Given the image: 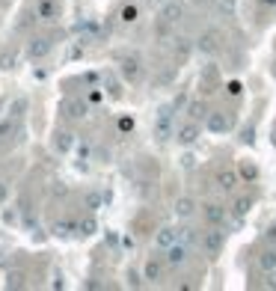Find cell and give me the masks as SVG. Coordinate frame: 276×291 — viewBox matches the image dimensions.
I'll return each instance as SVG.
<instances>
[{
    "label": "cell",
    "mask_w": 276,
    "mask_h": 291,
    "mask_svg": "<svg viewBox=\"0 0 276 291\" xmlns=\"http://www.w3.org/2000/svg\"><path fill=\"white\" fill-rule=\"evenodd\" d=\"M241 89H243V86L238 84V81H232V84H229V92H232L235 98H241Z\"/></svg>",
    "instance_id": "cell-38"
},
{
    "label": "cell",
    "mask_w": 276,
    "mask_h": 291,
    "mask_svg": "<svg viewBox=\"0 0 276 291\" xmlns=\"http://www.w3.org/2000/svg\"><path fill=\"white\" fill-rule=\"evenodd\" d=\"M51 45H53L51 36H33L30 45H27V57H30V60H42V57H48Z\"/></svg>",
    "instance_id": "cell-13"
},
{
    "label": "cell",
    "mask_w": 276,
    "mask_h": 291,
    "mask_svg": "<svg viewBox=\"0 0 276 291\" xmlns=\"http://www.w3.org/2000/svg\"><path fill=\"white\" fill-rule=\"evenodd\" d=\"M217 84H220V71H217V66H208V74H202V92L211 95Z\"/></svg>",
    "instance_id": "cell-20"
},
{
    "label": "cell",
    "mask_w": 276,
    "mask_h": 291,
    "mask_svg": "<svg viewBox=\"0 0 276 291\" xmlns=\"http://www.w3.org/2000/svg\"><path fill=\"white\" fill-rule=\"evenodd\" d=\"M12 63H15V54H3L0 57V69H12Z\"/></svg>",
    "instance_id": "cell-34"
},
{
    "label": "cell",
    "mask_w": 276,
    "mask_h": 291,
    "mask_svg": "<svg viewBox=\"0 0 276 291\" xmlns=\"http://www.w3.org/2000/svg\"><path fill=\"white\" fill-rule=\"evenodd\" d=\"M202 217H205L208 226H223V223L229 220V208L220 205V202H205V208H202Z\"/></svg>",
    "instance_id": "cell-9"
},
{
    "label": "cell",
    "mask_w": 276,
    "mask_h": 291,
    "mask_svg": "<svg viewBox=\"0 0 276 291\" xmlns=\"http://www.w3.org/2000/svg\"><path fill=\"white\" fill-rule=\"evenodd\" d=\"M193 3H199V6H211V3H217V0H193Z\"/></svg>",
    "instance_id": "cell-40"
},
{
    "label": "cell",
    "mask_w": 276,
    "mask_h": 291,
    "mask_svg": "<svg viewBox=\"0 0 276 291\" xmlns=\"http://www.w3.org/2000/svg\"><path fill=\"white\" fill-rule=\"evenodd\" d=\"M264 241H267L270 247H276V226H270V229L264 232Z\"/></svg>",
    "instance_id": "cell-36"
},
{
    "label": "cell",
    "mask_w": 276,
    "mask_h": 291,
    "mask_svg": "<svg viewBox=\"0 0 276 291\" xmlns=\"http://www.w3.org/2000/svg\"><path fill=\"white\" fill-rule=\"evenodd\" d=\"M214 181H217V188L223 190V193H232V190L241 184V175L232 170V167H220L217 175H214Z\"/></svg>",
    "instance_id": "cell-8"
},
{
    "label": "cell",
    "mask_w": 276,
    "mask_h": 291,
    "mask_svg": "<svg viewBox=\"0 0 276 291\" xmlns=\"http://www.w3.org/2000/svg\"><path fill=\"white\" fill-rule=\"evenodd\" d=\"M9 285H12V288H21V285H24V274H21V271H12V274H9Z\"/></svg>",
    "instance_id": "cell-30"
},
{
    "label": "cell",
    "mask_w": 276,
    "mask_h": 291,
    "mask_svg": "<svg viewBox=\"0 0 276 291\" xmlns=\"http://www.w3.org/2000/svg\"><path fill=\"white\" fill-rule=\"evenodd\" d=\"M250 208H253V193H241V196H235V199H232L229 211H232L235 217H246V214H250Z\"/></svg>",
    "instance_id": "cell-17"
},
{
    "label": "cell",
    "mask_w": 276,
    "mask_h": 291,
    "mask_svg": "<svg viewBox=\"0 0 276 291\" xmlns=\"http://www.w3.org/2000/svg\"><path fill=\"white\" fill-rule=\"evenodd\" d=\"M184 113H187L190 119H196V122H205L208 107H205V101H199V98H196V101H190V104H187V110H184Z\"/></svg>",
    "instance_id": "cell-22"
},
{
    "label": "cell",
    "mask_w": 276,
    "mask_h": 291,
    "mask_svg": "<svg viewBox=\"0 0 276 291\" xmlns=\"http://www.w3.org/2000/svg\"><path fill=\"white\" fill-rule=\"evenodd\" d=\"M220 48H223V36H220V30H205V33H199V39H196V51L205 54V57L220 54Z\"/></svg>",
    "instance_id": "cell-3"
},
{
    "label": "cell",
    "mask_w": 276,
    "mask_h": 291,
    "mask_svg": "<svg viewBox=\"0 0 276 291\" xmlns=\"http://www.w3.org/2000/svg\"><path fill=\"white\" fill-rule=\"evenodd\" d=\"M184 15V3L181 0H167L163 6H160V12H157V21H163V24H178Z\"/></svg>",
    "instance_id": "cell-6"
},
{
    "label": "cell",
    "mask_w": 276,
    "mask_h": 291,
    "mask_svg": "<svg viewBox=\"0 0 276 291\" xmlns=\"http://www.w3.org/2000/svg\"><path fill=\"white\" fill-rule=\"evenodd\" d=\"M229 128H232V116H229L226 110H208L205 131H211V134H226Z\"/></svg>",
    "instance_id": "cell-5"
},
{
    "label": "cell",
    "mask_w": 276,
    "mask_h": 291,
    "mask_svg": "<svg viewBox=\"0 0 276 291\" xmlns=\"http://www.w3.org/2000/svg\"><path fill=\"white\" fill-rule=\"evenodd\" d=\"M6 199H9V184H6V181L0 178V205H3Z\"/></svg>",
    "instance_id": "cell-35"
},
{
    "label": "cell",
    "mask_w": 276,
    "mask_h": 291,
    "mask_svg": "<svg viewBox=\"0 0 276 291\" xmlns=\"http://www.w3.org/2000/svg\"><path fill=\"white\" fill-rule=\"evenodd\" d=\"M199 247H202V253L205 256H220L226 247V232L220 229V226H211V229H205L202 235H199Z\"/></svg>",
    "instance_id": "cell-2"
},
{
    "label": "cell",
    "mask_w": 276,
    "mask_h": 291,
    "mask_svg": "<svg viewBox=\"0 0 276 291\" xmlns=\"http://www.w3.org/2000/svg\"><path fill=\"white\" fill-rule=\"evenodd\" d=\"M173 244H178V229L175 226H163L155 232V247L157 250H170Z\"/></svg>",
    "instance_id": "cell-14"
},
{
    "label": "cell",
    "mask_w": 276,
    "mask_h": 291,
    "mask_svg": "<svg viewBox=\"0 0 276 291\" xmlns=\"http://www.w3.org/2000/svg\"><path fill=\"white\" fill-rule=\"evenodd\" d=\"M196 211H199V205H196V199H193V196H178V199H175V214H178L181 220L196 217Z\"/></svg>",
    "instance_id": "cell-16"
},
{
    "label": "cell",
    "mask_w": 276,
    "mask_h": 291,
    "mask_svg": "<svg viewBox=\"0 0 276 291\" xmlns=\"http://www.w3.org/2000/svg\"><path fill=\"white\" fill-rule=\"evenodd\" d=\"M51 232L57 238H71V235H77V223L74 220H53Z\"/></svg>",
    "instance_id": "cell-19"
},
{
    "label": "cell",
    "mask_w": 276,
    "mask_h": 291,
    "mask_svg": "<svg viewBox=\"0 0 276 291\" xmlns=\"http://www.w3.org/2000/svg\"><path fill=\"white\" fill-rule=\"evenodd\" d=\"M199 229H193V226H184V229H178V241L181 244H187V247H193V244H199Z\"/></svg>",
    "instance_id": "cell-24"
},
{
    "label": "cell",
    "mask_w": 276,
    "mask_h": 291,
    "mask_svg": "<svg viewBox=\"0 0 276 291\" xmlns=\"http://www.w3.org/2000/svg\"><path fill=\"white\" fill-rule=\"evenodd\" d=\"M15 134V119H3L0 122V140H9Z\"/></svg>",
    "instance_id": "cell-27"
},
{
    "label": "cell",
    "mask_w": 276,
    "mask_h": 291,
    "mask_svg": "<svg viewBox=\"0 0 276 291\" xmlns=\"http://www.w3.org/2000/svg\"><path fill=\"white\" fill-rule=\"evenodd\" d=\"M273 143H276V128H273Z\"/></svg>",
    "instance_id": "cell-41"
},
{
    "label": "cell",
    "mask_w": 276,
    "mask_h": 291,
    "mask_svg": "<svg viewBox=\"0 0 276 291\" xmlns=\"http://www.w3.org/2000/svg\"><path fill=\"white\" fill-rule=\"evenodd\" d=\"M95 232H98L95 217H84V220H77V235H80V238H89V235H95Z\"/></svg>",
    "instance_id": "cell-23"
},
{
    "label": "cell",
    "mask_w": 276,
    "mask_h": 291,
    "mask_svg": "<svg viewBox=\"0 0 276 291\" xmlns=\"http://www.w3.org/2000/svg\"><path fill=\"white\" fill-rule=\"evenodd\" d=\"M119 71H122V77H125L128 84H137L140 77H143V60H140V57H134V54H131V57H125Z\"/></svg>",
    "instance_id": "cell-11"
},
{
    "label": "cell",
    "mask_w": 276,
    "mask_h": 291,
    "mask_svg": "<svg viewBox=\"0 0 276 291\" xmlns=\"http://www.w3.org/2000/svg\"><path fill=\"white\" fill-rule=\"evenodd\" d=\"M190 250H193V247L181 244V241L173 244V247L167 250V264H170V268H181V264H187V261H190Z\"/></svg>",
    "instance_id": "cell-12"
},
{
    "label": "cell",
    "mask_w": 276,
    "mask_h": 291,
    "mask_svg": "<svg viewBox=\"0 0 276 291\" xmlns=\"http://www.w3.org/2000/svg\"><path fill=\"white\" fill-rule=\"evenodd\" d=\"M60 15V3L57 0H39L36 3V18L39 21H57Z\"/></svg>",
    "instance_id": "cell-15"
},
{
    "label": "cell",
    "mask_w": 276,
    "mask_h": 291,
    "mask_svg": "<svg viewBox=\"0 0 276 291\" xmlns=\"http://www.w3.org/2000/svg\"><path fill=\"white\" fill-rule=\"evenodd\" d=\"M261 6H267V9H276V0H259Z\"/></svg>",
    "instance_id": "cell-39"
},
{
    "label": "cell",
    "mask_w": 276,
    "mask_h": 291,
    "mask_svg": "<svg viewBox=\"0 0 276 291\" xmlns=\"http://www.w3.org/2000/svg\"><path fill=\"white\" fill-rule=\"evenodd\" d=\"M187 54H190V39H175V57L184 60Z\"/></svg>",
    "instance_id": "cell-28"
},
{
    "label": "cell",
    "mask_w": 276,
    "mask_h": 291,
    "mask_svg": "<svg viewBox=\"0 0 276 291\" xmlns=\"http://www.w3.org/2000/svg\"><path fill=\"white\" fill-rule=\"evenodd\" d=\"M155 137H157V143H167L170 137H175V107L173 104H163V107L157 110Z\"/></svg>",
    "instance_id": "cell-1"
},
{
    "label": "cell",
    "mask_w": 276,
    "mask_h": 291,
    "mask_svg": "<svg viewBox=\"0 0 276 291\" xmlns=\"http://www.w3.org/2000/svg\"><path fill=\"white\" fill-rule=\"evenodd\" d=\"M71 146H74V134L66 131V128H60V131L53 134V149L60 154H66V152H71Z\"/></svg>",
    "instance_id": "cell-18"
},
{
    "label": "cell",
    "mask_w": 276,
    "mask_h": 291,
    "mask_svg": "<svg viewBox=\"0 0 276 291\" xmlns=\"http://www.w3.org/2000/svg\"><path fill=\"white\" fill-rule=\"evenodd\" d=\"M84 202H87V208H89V211H95V208L101 205V193H98V190H89Z\"/></svg>",
    "instance_id": "cell-29"
},
{
    "label": "cell",
    "mask_w": 276,
    "mask_h": 291,
    "mask_svg": "<svg viewBox=\"0 0 276 291\" xmlns=\"http://www.w3.org/2000/svg\"><path fill=\"white\" fill-rule=\"evenodd\" d=\"M137 18H140V9L134 6V3H125V6H122V12H119V21H122V24H134Z\"/></svg>",
    "instance_id": "cell-25"
},
{
    "label": "cell",
    "mask_w": 276,
    "mask_h": 291,
    "mask_svg": "<svg viewBox=\"0 0 276 291\" xmlns=\"http://www.w3.org/2000/svg\"><path fill=\"white\" fill-rule=\"evenodd\" d=\"M60 110H63V116H66V119H71V122L84 119V116L89 113V107H87V101H84V98H66V101L60 104Z\"/></svg>",
    "instance_id": "cell-7"
},
{
    "label": "cell",
    "mask_w": 276,
    "mask_h": 291,
    "mask_svg": "<svg viewBox=\"0 0 276 291\" xmlns=\"http://www.w3.org/2000/svg\"><path fill=\"white\" fill-rule=\"evenodd\" d=\"M241 175L246 178V181H256V175H259V167H256V164H250V161H243V164H241Z\"/></svg>",
    "instance_id": "cell-26"
},
{
    "label": "cell",
    "mask_w": 276,
    "mask_h": 291,
    "mask_svg": "<svg viewBox=\"0 0 276 291\" xmlns=\"http://www.w3.org/2000/svg\"><path fill=\"white\" fill-rule=\"evenodd\" d=\"M273 77H276V66H273Z\"/></svg>",
    "instance_id": "cell-42"
},
{
    "label": "cell",
    "mask_w": 276,
    "mask_h": 291,
    "mask_svg": "<svg viewBox=\"0 0 276 291\" xmlns=\"http://www.w3.org/2000/svg\"><path fill=\"white\" fill-rule=\"evenodd\" d=\"M181 167H184V170H193V167H196V157H193V154H184V157H181Z\"/></svg>",
    "instance_id": "cell-37"
},
{
    "label": "cell",
    "mask_w": 276,
    "mask_h": 291,
    "mask_svg": "<svg viewBox=\"0 0 276 291\" xmlns=\"http://www.w3.org/2000/svg\"><path fill=\"white\" fill-rule=\"evenodd\" d=\"M217 3H220V12H226V15L235 12V0H217Z\"/></svg>",
    "instance_id": "cell-33"
},
{
    "label": "cell",
    "mask_w": 276,
    "mask_h": 291,
    "mask_svg": "<svg viewBox=\"0 0 276 291\" xmlns=\"http://www.w3.org/2000/svg\"><path fill=\"white\" fill-rule=\"evenodd\" d=\"M259 268L264 271V274L276 271V247H267V250H264V253L259 256Z\"/></svg>",
    "instance_id": "cell-21"
},
{
    "label": "cell",
    "mask_w": 276,
    "mask_h": 291,
    "mask_svg": "<svg viewBox=\"0 0 276 291\" xmlns=\"http://www.w3.org/2000/svg\"><path fill=\"white\" fill-rule=\"evenodd\" d=\"M131 128H134V119H131V116H122V119H119V131H122V134H128Z\"/></svg>",
    "instance_id": "cell-32"
},
{
    "label": "cell",
    "mask_w": 276,
    "mask_h": 291,
    "mask_svg": "<svg viewBox=\"0 0 276 291\" xmlns=\"http://www.w3.org/2000/svg\"><path fill=\"white\" fill-rule=\"evenodd\" d=\"M163 271H167V256H149L146 258V264H143V276L149 279V282H157V279H163Z\"/></svg>",
    "instance_id": "cell-10"
},
{
    "label": "cell",
    "mask_w": 276,
    "mask_h": 291,
    "mask_svg": "<svg viewBox=\"0 0 276 291\" xmlns=\"http://www.w3.org/2000/svg\"><path fill=\"white\" fill-rule=\"evenodd\" d=\"M199 134H202V122H196V119H187L175 128V140H178L181 146H193V143L199 140Z\"/></svg>",
    "instance_id": "cell-4"
},
{
    "label": "cell",
    "mask_w": 276,
    "mask_h": 291,
    "mask_svg": "<svg viewBox=\"0 0 276 291\" xmlns=\"http://www.w3.org/2000/svg\"><path fill=\"white\" fill-rule=\"evenodd\" d=\"M187 95H184V92H181V95H175V101H173V107L175 110H187Z\"/></svg>",
    "instance_id": "cell-31"
}]
</instances>
